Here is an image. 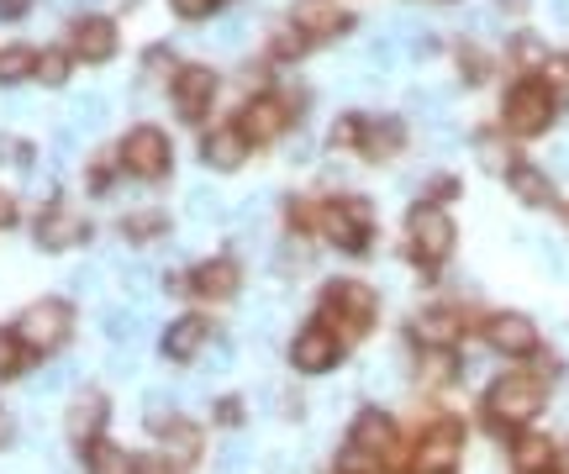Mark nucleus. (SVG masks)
Wrapping results in <instances>:
<instances>
[{"label":"nucleus","mask_w":569,"mask_h":474,"mask_svg":"<svg viewBox=\"0 0 569 474\" xmlns=\"http://www.w3.org/2000/svg\"><path fill=\"white\" fill-rule=\"evenodd\" d=\"M543 395H548V380L533 375V369H511L501 375L490 395H485V412L496 416L501 427H522V422H533L543 412Z\"/></svg>","instance_id":"nucleus-1"},{"label":"nucleus","mask_w":569,"mask_h":474,"mask_svg":"<svg viewBox=\"0 0 569 474\" xmlns=\"http://www.w3.org/2000/svg\"><path fill=\"white\" fill-rule=\"evenodd\" d=\"M375 322V291L359 280H332L328 296H322V327L337 337H359Z\"/></svg>","instance_id":"nucleus-2"},{"label":"nucleus","mask_w":569,"mask_h":474,"mask_svg":"<svg viewBox=\"0 0 569 474\" xmlns=\"http://www.w3.org/2000/svg\"><path fill=\"white\" fill-rule=\"evenodd\" d=\"M395 459V422L386 412H359L348 427V448H343V474H364L375 464Z\"/></svg>","instance_id":"nucleus-3"},{"label":"nucleus","mask_w":569,"mask_h":474,"mask_svg":"<svg viewBox=\"0 0 569 474\" xmlns=\"http://www.w3.org/2000/svg\"><path fill=\"white\" fill-rule=\"evenodd\" d=\"M554 111H559V100H554V85H548V80H517V85L507 90V127L517 138L548 132Z\"/></svg>","instance_id":"nucleus-4"},{"label":"nucleus","mask_w":569,"mask_h":474,"mask_svg":"<svg viewBox=\"0 0 569 474\" xmlns=\"http://www.w3.org/2000/svg\"><path fill=\"white\" fill-rule=\"evenodd\" d=\"M296 106H300V90H291V95H253V100L242 106V117H238L248 149H253V143H274V138H285L291 121H296Z\"/></svg>","instance_id":"nucleus-5"},{"label":"nucleus","mask_w":569,"mask_h":474,"mask_svg":"<svg viewBox=\"0 0 569 474\" xmlns=\"http://www.w3.org/2000/svg\"><path fill=\"white\" fill-rule=\"evenodd\" d=\"M121 169L138 179H164L169 175V164H175V149H169V138L158 132V127H132L127 138H121Z\"/></svg>","instance_id":"nucleus-6"},{"label":"nucleus","mask_w":569,"mask_h":474,"mask_svg":"<svg viewBox=\"0 0 569 474\" xmlns=\"http://www.w3.org/2000/svg\"><path fill=\"white\" fill-rule=\"evenodd\" d=\"M69 322H74V311H69V300H32L27 311H22V322H16V337L27 343L32 354H48V348H59L63 337H69Z\"/></svg>","instance_id":"nucleus-7"},{"label":"nucleus","mask_w":569,"mask_h":474,"mask_svg":"<svg viewBox=\"0 0 569 474\" xmlns=\"http://www.w3.org/2000/svg\"><path fill=\"white\" fill-rule=\"evenodd\" d=\"M406 237H412V253H417L422 264H443V259L453 253L449 211H438L432 201H427V206H412V216H406Z\"/></svg>","instance_id":"nucleus-8"},{"label":"nucleus","mask_w":569,"mask_h":474,"mask_svg":"<svg viewBox=\"0 0 569 474\" xmlns=\"http://www.w3.org/2000/svg\"><path fill=\"white\" fill-rule=\"evenodd\" d=\"M464 448V427L453 416H438L427 432H422L417 453H412V470L417 474H453V459Z\"/></svg>","instance_id":"nucleus-9"},{"label":"nucleus","mask_w":569,"mask_h":474,"mask_svg":"<svg viewBox=\"0 0 569 474\" xmlns=\"http://www.w3.org/2000/svg\"><path fill=\"white\" fill-rule=\"evenodd\" d=\"M317 227L343 248V253H364L369 248V206L364 201H328L317 211Z\"/></svg>","instance_id":"nucleus-10"},{"label":"nucleus","mask_w":569,"mask_h":474,"mask_svg":"<svg viewBox=\"0 0 569 474\" xmlns=\"http://www.w3.org/2000/svg\"><path fill=\"white\" fill-rule=\"evenodd\" d=\"M169 95H175V106H180L185 121H201L211 111V100H216V74H211L206 63H180Z\"/></svg>","instance_id":"nucleus-11"},{"label":"nucleus","mask_w":569,"mask_h":474,"mask_svg":"<svg viewBox=\"0 0 569 474\" xmlns=\"http://www.w3.org/2000/svg\"><path fill=\"white\" fill-rule=\"evenodd\" d=\"M69 59H80V63L117 59V22L111 16H80L69 27Z\"/></svg>","instance_id":"nucleus-12"},{"label":"nucleus","mask_w":569,"mask_h":474,"mask_svg":"<svg viewBox=\"0 0 569 474\" xmlns=\"http://www.w3.org/2000/svg\"><path fill=\"white\" fill-rule=\"evenodd\" d=\"M337 354H343V337L337 332H328V327H300L296 343H291V364H296L300 375H328L332 364H337Z\"/></svg>","instance_id":"nucleus-13"},{"label":"nucleus","mask_w":569,"mask_h":474,"mask_svg":"<svg viewBox=\"0 0 569 474\" xmlns=\"http://www.w3.org/2000/svg\"><path fill=\"white\" fill-rule=\"evenodd\" d=\"M296 27L306 43H328V37H343L354 27V11L343 5H328V0H300L296 5Z\"/></svg>","instance_id":"nucleus-14"},{"label":"nucleus","mask_w":569,"mask_h":474,"mask_svg":"<svg viewBox=\"0 0 569 474\" xmlns=\"http://www.w3.org/2000/svg\"><path fill=\"white\" fill-rule=\"evenodd\" d=\"M485 343L496 348V354H538V332H533V322L527 317H517V311H496L490 322H485Z\"/></svg>","instance_id":"nucleus-15"},{"label":"nucleus","mask_w":569,"mask_h":474,"mask_svg":"<svg viewBox=\"0 0 569 474\" xmlns=\"http://www.w3.org/2000/svg\"><path fill=\"white\" fill-rule=\"evenodd\" d=\"M85 233H91L85 216L69 206V201H54V206L37 216V242H43V248H80Z\"/></svg>","instance_id":"nucleus-16"},{"label":"nucleus","mask_w":569,"mask_h":474,"mask_svg":"<svg viewBox=\"0 0 569 474\" xmlns=\"http://www.w3.org/2000/svg\"><path fill=\"white\" fill-rule=\"evenodd\" d=\"M185 285H190V296H201V300H227L238 291V264L233 259H206V264L190 269Z\"/></svg>","instance_id":"nucleus-17"},{"label":"nucleus","mask_w":569,"mask_h":474,"mask_svg":"<svg viewBox=\"0 0 569 474\" xmlns=\"http://www.w3.org/2000/svg\"><path fill=\"white\" fill-rule=\"evenodd\" d=\"M401 143H406V127H401L395 117H364L359 153L369 158V164H386L390 153H401Z\"/></svg>","instance_id":"nucleus-18"},{"label":"nucleus","mask_w":569,"mask_h":474,"mask_svg":"<svg viewBox=\"0 0 569 474\" xmlns=\"http://www.w3.org/2000/svg\"><path fill=\"white\" fill-rule=\"evenodd\" d=\"M242 153H248V138H242L238 121H227V127H216L201 138V158H206L211 169H238Z\"/></svg>","instance_id":"nucleus-19"},{"label":"nucleus","mask_w":569,"mask_h":474,"mask_svg":"<svg viewBox=\"0 0 569 474\" xmlns=\"http://www.w3.org/2000/svg\"><path fill=\"white\" fill-rule=\"evenodd\" d=\"M153 432L164 438L169 459H180V470L190 474V464L201 459V427H190V422H175V416H153Z\"/></svg>","instance_id":"nucleus-20"},{"label":"nucleus","mask_w":569,"mask_h":474,"mask_svg":"<svg viewBox=\"0 0 569 474\" xmlns=\"http://www.w3.org/2000/svg\"><path fill=\"white\" fill-rule=\"evenodd\" d=\"M100 422H106V395L100 390H80L74 406H69V438L85 448L100 438Z\"/></svg>","instance_id":"nucleus-21"},{"label":"nucleus","mask_w":569,"mask_h":474,"mask_svg":"<svg viewBox=\"0 0 569 474\" xmlns=\"http://www.w3.org/2000/svg\"><path fill=\"white\" fill-rule=\"evenodd\" d=\"M206 343H211V322H206V317H180V322L164 332V354L180 358V364H185V358H195Z\"/></svg>","instance_id":"nucleus-22"},{"label":"nucleus","mask_w":569,"mask_h":474,"mask_svg":"<svg viewBox=\"0 0 569 474\" xmlns=\"http://www.w3.org/2000/svg\"><path fill=\"white\" fill-rule=\"evenodd\" d=\"M85 474H143V464L127 448L95 438V443H85Z\"/></svg>","instance_id":"nucleus-23"},{"label":"nucleus","mask_w":569,"mask_h":474,"mask_svg":"<svg viewBox=\"0 0 569 474\" xmlns=\"http://www.w3.org/2000/svg\"><path fill=\"white\" fill-rule=\"evenodd\" d=\"M507 179H511V190H517L527 206H538V211L554 206V185H548V175H543L538 164H522V158H517Z\"/></svg>","instance_id":"nucleus-24"},{"label":"nucleus","mask_w":569,"mask_h":474,"mask_svg":"<svg viewBox=\"0 0 569 474\" xmlns=\"http://www.w3.org/2000/svg\"><path fill=\"white\" fill-rule=\"evenodd\" d=\"M32 348L16 337V332H5L0 327V380H16V375H27V364H32Z\"/></svg>","instance_id":"nucleus-25"},{"label":"nucleus","mask_w":569,"mask_h":474,"mask_svg":"<svg viewBox=\"0 0 569 474\" xmlns=\"http://www.w3.org/2000/svg\"><path fill=\"white\" fill-rule=\"evenodd\" d=\"M37 74V54L32 48H0V85H16Z\"/></svg>","instance_id":"nucleus-26"},{"label":"nucleus","mask_w":569,"mask_h":474,"mask_svg":"<svg viewBox=\"0 0 569 474\" xmlns=\"http://www.w3.org/2000/svg\"><path fill=\"white\" fill-rule=\"evenodd\" d=\"M417 332L427 337V343L449 348V343H453V332H459V317H453V311H427V317L417 322Z\"/></svg>","instance_id":"nucleus-27"},{"label":"nucleus","mask_w":569,"mask_h":474,"mask_svg":"<svg viewBox=\"0 0 569 474\" xmlns=\"http://www.w3.org/2000/svg\"><path fill=\"white\" fill-rule=\"evenodd\" d=\"M517 464H522V474H543L554 464V448L543 443V438H522L517 443Z\"/></svg>","instance_id":"nucleus-28"},{"label":"nucleus","mask_w":569,"mask_h":474,"mask_svg":"<svg viewBox=\"0 0 569 474\" xmlns=\"http://www.w3.org/2000/svg\"><path fill=\"white\" fill-rule=\"evenodd\" d=\"M32 80H37V85H63V80H69V54H54V48L37 54V74H32Z\"/></svg>","instance_id":"nucleus-29"},{"label":"nucleus","mask_w":569,"mask_h":474,"mask_svg":"<svg viewBox=\"0 0 569 474\" xmlns=\"http://www.w3.org/2000/svg\"><path fill=\"white\" fill-rule=\"evenodd\" d=\"M169 5H175V16H185V22H206L222 0H169Z\"/></svg>","instance_id":"nucleus-30"},{"label":"nucleus","mask_w":569,"mask_h":474,"mask_svg":"<svg viewBox=\"0 0 569 474\" xmlns=\"http://www.w3.org/2000/svg\"><path fill=\"white\" fill-rule=\"evenodd\" d=\"M158 227H164L158 216H143V222L132 216V222H127V237H153V233H158Z\"/></svg>","instance_id":"nucleus-31"},{"label":"nucleus","mask_w":569,"mask_h":474,"mask_svg":"<svg viewBox=\"0 0 569 474\" xmlns=\"http://www.w3.org/2000/svg\"><path fill=\"white\" fill-rule=\"evenodd\" d=\"M27 11H32V0H0V22H16Z\"/></svg>","instance_id":"nucleus-32"},{"label":"nucleus","mask_w":569,"mask_h":474,"mask_svg":"<svg viewBox=\"0 0 569 474\" xmlns=\"http://www.w3.org/2000/svg\"><path fill=\"white\" fill-rule=\"evenodd\" d=\"M0 227H16V201L0 190Z\"/></svg>","instance_id":"nucleus-33"},{"label":"nucleus","mask_w":569,"mask_h":474,"mask_svg":"<svg viewBox=\"0 0 569 474\" xmlns=\"http://www.w3.org/2000/svg\"><path fill=\"white\" fill-rule=\"evenodd\" d=\"M238 412H242L238 401H216V416H222V422H238Z\"/></svg>","instance_id":"nucleus-34"},{"label":"nucleus","mask_w":569,"mask_h":474,"mask_svg":"<svg viewBox=\"0 0 569 474\" xmlns=\"http://www.w3.org/2000/svg\"><path fill=\"white\" fill-rule=\"evenodd\" d=\"M5 443H11V416L0 412V448H5Z\"/></svg>","instance_id":"nucleus-35"},{"label":"nucleus","mask_w":569,"mask_h":474,"mask_svg":"<svg viewBox=\"0 0 569 474\" xmlns=\"http://www.w3.org/2000/svg\"><path fill=\"white\" fill-rule=\"evenodd\" d=\"M554 474H569V448L559 453V459H554Z\"/></svg>","instance_id":"nucleus-36"},{"label":"nucleus","mask_w":569,"mask_h":474,"mask_svg":"<svg viewBox=\"0 0 569 474\" xmlns=\"http://www.w3.org/2000/svg\"><path fill=\"white\" fill-rule=\"evenodd\" d=\"M565 74H569V54H565Z\"/></svg>","instance_id":"nucleus-37"},{"label":"nucleus","mask_w":569,"mask_h":474,"mask_svg":"<svg viewBox=\"0 0 569 474\" xmlns=\"http://www.w3.org/2000/svg\"><path fill=\"white\" fill-rule=\"evenodd\" d=\"M543 474H548V470H543Z\"/></svg>","instance_id":"nucleus-38"}]
</instances>
